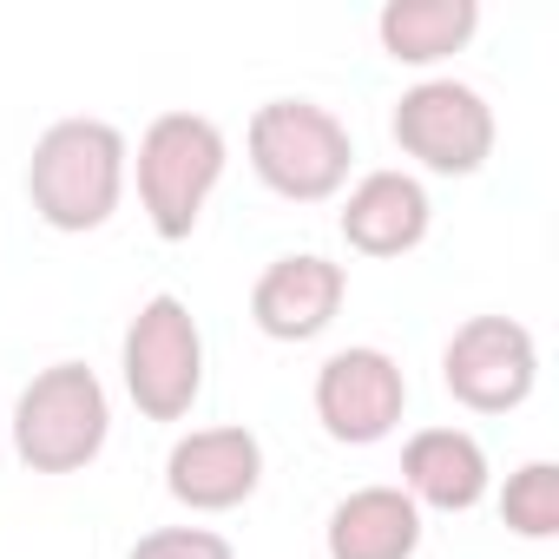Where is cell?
Listing matches in <instances>:
<instances>
[{
	"label": "cell",
	"mask_w": 559,
	"mask_h": 559,
	"mask_svg": "<svg viewBox=\"0 0 559 559\" xmlns=\"http://www.w3.org/2000/svg\"><path fill=\"white\" fill-rule=\"evenodd\" d=\"M126 132L112 119H53L40 139H34V158H27V198L34 211L80 237V230H99L119 198H126Z\"/></svg>",
	"instance_id": "6da1fadb"
},
{
	"label": "cell",
	"mask_w": 559,
	"mask_h": 559,
	"mask_svg": "<svg viewBox=\"0 0 559 559\" xmlns=\"http://www.w3.org/2000/svg\"><path fill=\"white\" fill-rule=\"evenodd\" d=\"M243 145H250V171L290 204L336 198L349 185V158H356L349 126L317 99H263L250 112Z\"/></svg>",
	"instance_id": "7a4b0ae2"
},
{
	"label": "cell",
	"mask_w": 559,
	"mask_h": 559,
	"mask_svg": "<svg viewBox=\"0 0 559 559\" xmlns=\"http://www.w3.org/2000/svg\"><path fill=\"white\" fill-rule=\"evenodd\" d=\"M224 158H230V145H224L217 119H204V112H158L145 126L132 165H139V204L165 243L198 230V217L224 178Z\"/></svg>",
	"instance_id": "3957f363"
},
{
	"label": "cell",
	"mask_w": 559,
	"mask_h": 559,
	"mask_svg": "<svg viewBox=\"0 0 559 559\" xmlns=\"http://www.w3.org/2000/svg\"><path fill=\"white\" fill-rule=\"evenodd\" d=\"M106 435H112V402L86 362L40 369L14 402V454L34 474H80L86 461H99Z\"/></svg>",
	"instance_id": "277c9868"
},
{
	"label": "cell",
	"mask_w": 559,
	"mask_h": 559,
	"mask_svg": "<svg viewBox=\"0 0 559 559\" xmlns=\"http://www.w3.org/2000/svg\"><path fill=\"white\" fill-rule=\"evenodd\" d=\"M119 369H126V395L139 402L145 421H185L191 402L204 395V330H198L191 304L171 290L145 297L139 317L126 323Z\"/></svg>",
	"instance_id": "5b68a950"
},
{
	"label": "cell",
	"mask_w": 559,
	"mask_h": 559,
	"mask_svg": "<svg viewBox=\"0 0 559 559\" xmlns=\"http://www.w3.org/2000/svg\"><path fill=\"white\" fill-rule=\"evenodd\" d=\"M389 132L415 165H428L441 178H467L493 158V106L467 80H415L395 99Z\"/></svg>",
	"instance_id": "8992f818"
},
{
	"label": "cell",
	"mask_w": 559,
	"mask_h": 559,
	"mask_svg": "<svg viewBox=\"0 0 559 559\" xmlns=\"http://www.w3.org/2000/svg\"><path fill=\"white\" fill-rule=\"evenodd\" d=\"M441 382L474 415H507L539 382V343L513 317H467L441 349Z\"/></svg>",
	"instance_id": "52a82bcc"
},
{
	"label": "cell",
	"mask_w": 559,
	"mask_h": 559,
	"mask_svg": "<svg viewBox=\"0 0 559 559\" xmlns=\"http://www.w3.org/2000/svg\"><path fill=\"white\" fill-rule=\"evenodd\" d=\"M408 408V376L389 349L376 343H356V349H336L323 369H317V421L330 428V441H349V448H369L382 441Z\"/></svg>",
	"instance_id": "ba28073f"
},
{
	"label": "cell",
	"mask_w": 559,
	"mask_h": 559,
	"mask_svg": "<svg viewBox=\"0 0 559 559\" xmlns=\"http://www.w3.org/2000/svg\"><path fill=\"white\" fill-rule=\"evenodd\" d=\"M257 480H263V441L250 428H237V421L191 428L165 454V487L191 513H230V507H243L257 493Z\"/></svg>",
	"instance_id": "9c48e42d"
},
{
	"label": "cell",
	"mask_w": 559,
	"mask_h": 559,
	"mask_svg": "<svg viewBox=\"0 0 559 559\" xmlns=\"http://www.w3.org/2000/svg\"><path fill=\"white\" fill-rule=\"evenodd\" d=\"M343 290H349L343 263H330L317 250H290V257L263 263L257 290H250V317H257V330L270 343H310V336H323L336 323Z\"/></svg>",
	"instance_id": "30bf717a"
},
{
	"label": "cell",
	"mask_w": 559,
	"mask_h": 559,
	"mask_svg": "<svg viewBox=\"0 0 559 559\" xmlns=\"http://www.w3.org/2000/svg\"><path fill=\"white\" fill-rule=\"evenodd\" d=\"M435 204L415 171H362L349 204H343V237L362 257H402L428 237Z\"/></svg>",
	"instance_id": "8fae6325"
},
{
	"label": "cell",
	"mask_w": 559,
	"mask_h": 559,
	"mask_svg": "<svg viewBox=\"0 0 559 559\" xmlns=\"http://www.w3.org/2000/svg\"><path fill=\"white\" fill-rule=\"evenodd\" d=\"M487 448L467 428H421L402 448V493L415 507H441V513H467L487 500Z\"/></svg>",
	"instance_id": "7c38bea8"
},
{
	"label": "cell",
	"mask_w": 559,
	"mask_h": 559,
	"mask_svg": "<svg viewBox=\"0 0 559 559\" xmlns=\"http://www.w3.org/2000/svg\"><path fill=\"white\" fill-rule=\"evenodd\" d=\"M323 546H330V559H415L421 507L402 487H356L330 507Z\"/></svg>",
	"instance_id": "4fadbf2b"
},
{
	"label": "cell",
	"mask_w": 559,
	"mask_h": 559,
	"mask_svg": "<svg viewBox=\"0 0 559 559\" xmlns=\"http://www.w3.org/2000/svg\"><path fill=\"white\" fill-rule=\"evenodd\" d=\"M480 27V0H389L376 14V34L389 47V60L402 67H435L448 53H461Z\"/></svg>",
	"instance_id": "5bb4252c"
},
{
	"label": "cell",
	"mask_w": 559,
	"mask_h": 559,
	"mask_svg": "<svg viewBox=\"0 0 559 559\" xmlns=\"http://www.w3.org/2000/svg\"><path fill=\"white\" fill-rule=\"evenodd\" d=\"M500 520L520 539H552L559 533V467L552 461H526L520 474H507L500 487Z\"/></svg>",
	"instance_id": "9a60e30c"
},
{
	"label": "cell",
	"mask_w": 559,
	"mask_h": 559,
	"mask_svg": "<svg viewBox=\"0 0 559 559\" xmlns=\"http://www.w3.org/2000/svg\"><path fill=\"white\" fill-rule=\"evenodd\" d=\"M132 559H237V552L211 526H158V533H145L132 546Z\"/></svg>",
	"instance_id": "2e32d148"
}]
</instances>
